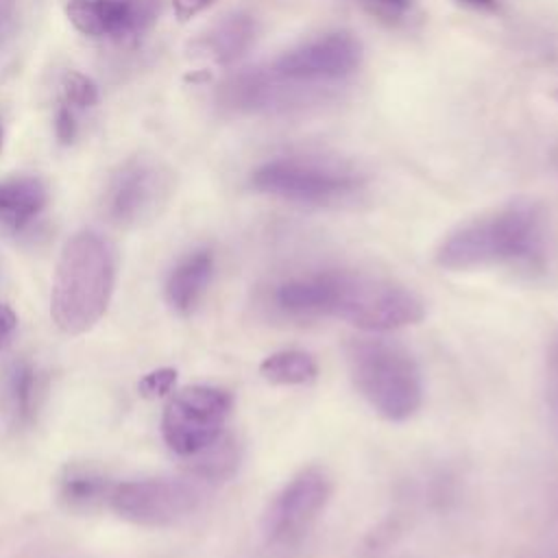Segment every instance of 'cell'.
I'll list each match as a JSON object with an SVG mask.
<instances>
[{
	"label": "cell",
	"instance_id": "19",
	"mask_svg": "<svg viewBox=\"0 0 558 558\" xmlns=\"http://www.w3.org/2000/svg\"><path fill=\"white\" fill-rule=\"evenodd\" d=\"M63 98L76 109L94 107L98 102V85L87 74L70 70L63 76Z\"/></svg>",
	"mask_w": 558,
	"mask_h": 558
},
{
	"label": "cell",
	"instance_id": "10",
	"mask_svg": "<svg viewBox=\"0 0 558 558\" xmlns=\"http://www.w3.org/2000/svg\"><path fill=\"white\" fill-rule=\"evenodd\" d=\"M172 192V177L157 161L135 157L120 166L105 192V214L118 227H137L159 214Z\"/></svg>",
	"mask_w": 558,
	"mask_h": 558
},
{
	"label": "cell",
	"instance_id": "27",
	"mask_svg": "<svg viewBox=\"0 0 558 558\" xmlns=\"http://www.w3.org/2000/svg\"><path fill=\"white\" fill-rule=\"evenodd\" d=\"M534 558H558V547L556 549H545V551L536 554Z\"/></svg>",
	"mask_w": 558,
	"mask_h": 558
},
{
	"label": "cell",
	"instance_id": "11",
	"mask_svg": "<svg viewBox=\"0 0 558 558\" xmlns=\"http://www.w3.org/2000/svg\"><path fill=\"white\" fill-rule=\"evenodd\" d=\"M159 0H68L72 26L92 39L137 41L157 20Z\"/></svg>",
	"mask_w": 558,
	"mask_h": 558
},
{
	"label": "cell",
	"instance_id": "29",
	"mask_svg": "<svg viewBox=\"0 0 558 558\" xmlns=\"http://www.w3.org/2000/svg\"><path fill=\"white\" fill-rule=\"evenodd\" d=\"M551 98H554V100H556V102H558V87H556V89H554V92H551Z\"/></svg>",
	"mask_w": 558,
	"mask_h": 558
},
{
	"label": "cell",
	"instance_id": "3",
	"mask_svg": "<svg viewBox=\"0 0 558 558\" xmlns=\"http://www.w3.org/2000/svg\"><path fill=\"white\" fill-rule=\"evenodd\" d=\"M344 357L355 390L381 418L405 423L421 410L423 371L405 347L377 333H362L347 340Z\"/></svg>",
	"mask_w": 558,
	"mask_h": 558
},
{
	"label": "cell",
	"instance_id": "20",
	"mask_svg": "<svg viewBox=\"0 0 558 558\" xmlns=\"http://www.w3.org/2000/svg\"><path fill=\"white\" fill-rule=\"evenodd\" d=\"M174 381H177V371L170 366H163L146 373L137 384V392L144 399H159L172 390Z\"/></svg>",
	"mask_w": 558,
	"mask_h": 558
},
{
	"label": "cell",
	"instance_id": "8",
	"mask_svg": "<svg viewBox=\"0 0 558 558\" xmlns=\"http://www.w3.org/2000/svg\"><path fill=\"white\" fill-rule=\"evenodd\" d=\"M233 397L216 386H185L166 405L161 434L181 458H192L225 434Z\"/></svg>",
	"mask_w": 558,
	"mask_h": 558
},
{
	"label": "cell",
	"instance_id": "9",
	"mask_svg": "<svg viewBox=\"0 0 558 558\" xmlns=\"http://www.w3.org/2000/svg\"><path fill=\"white\" fill-rule=\"evenodd\" d=\"M201 504V490L172 477H153L116 484L109 506L124 521L163 527L190 517Z\"/></svg>",
	"mask_w": 558,
	"mask_h": 558
},
{
	"label": "cell",
	"instance_id": "4",
	"mask_svg": "<svg viewBox=\"0 0 558 558\" xmlns=\"http://www.w3.org/2000/svg\"><path fill=\"white\" fill-rule=\"evenodd\" d=\"M327 318L362 333H388L425 318V301L405 283L381 275L327 268Z\"/></svg>",
	"mask_w": 558,
	"mask_h": 558
},
{
	"label": "cell",
	"instance_id": "14",
	"mask_svg": "<svg viewBox=\"0 0 558 558\" xmlns=\"http://www.w3.org/2000/svg\"><path fill=\"white\" fill-rule=\"evenodd\" d=\"M257 37V22L248 13L222 15L198 39V48L218 65H231L242 59Z\"/></svg>",
	"mask_w": 558,
	"mask_h": 558
},
{
	"label": "cell",
	"instance_id": "23",
	"mask_svg": "<svg viewBox=\"0 0 558 558\" xmlns=\"http://www.w3.org/2000/svg\"><path fill=\"white\" fill-rule=\"evenodd\" d=\"M364 4L384 17H401L408 13V9L412 7V0H364Z\"/></svg>",
	"mask_w": 558,
	"mask_h": 558
},
{
	"label": "cell",
	"instance_id": "13",
	"mask_svg": "<svg viewBox=\"0 0 558 558\" xmlns=\"http://www.w3.org/2000/svg\"><path fill=\"white\" fill-rule=\"evenodd\" d=\"M39 377L31 362H11L0 377V412L11 427H26L37 412Z\"/></svg>",
	"mask_w": 558,
	"mask_h": 558
},
{
	"label": "cell",
	"instance_id": "22",
	"mask_svg": "<svg viewBox=\"0 0 558 558\" xmlns=\"http://www.w3.org/2000/svg\"><path fill=\"white\" fill-rule=\"evenodd\" d=\"M547 392L551 408L558 412V333L551 338L547 349Z\"/></svg>",
	"mask_w": 558,
	"mask_h": 558
},
{
	"label": "cell",
	"instance_id": "2",
	"mask_svg": "<svg viewBox=\"0 0 558 558\" xmlns=\"http://www.w3.org/2000/svg\"><path fill=\"white\" fill-rule=\"evenodd\" d=\"M116 281L111 244L96 231L83 229L70 235L59 253L50 316L68 336L89 331L107 312Z\"/></svg>",
	"mask_w": 558,
	"mask_h": 558
},
{
	"label": "cell",
	"instance_id": "5",
	"mask_svg": "<svg viewBox=\"0 0 558 558\" xmlns=\"http://www.w3.org/2000/svg\"><path fill=\"white\" fill-rule=\"evenodd\" d=\"M259 194L316 209H338L355 203L366 187L364 174L331 157H277L251 172Z\"/></svg>",
	"mask_w": 558,
	"mask_h": 558
},
{
	"label": "cell",
	"instance_id": "26",
	"mask_svg": "<svg viewBox=\"0 0 558 558\" xmlns=\"http://www.w3.org/2000/svg\"><path fill=\"white\" fill-rule=\"evenodd\" d=\"M456 2H460L464 7H471L475 11H488V13L499 11V0H456Z\"/></svg>",
	"mask_w": 558,
	"mask_h": 558
},
{
	"label": "cell",
	"instance_id": "1",
	"mask_svg": "<svg viewBox=\"0 0 558 558\" xmlns=\"http://www.w3.org/2000/svg\"><path fill=\"white\" fill-rule=\"evenodd\" d=\"M551 227L547 211L532 198H512L453 227L436 246L440 268L462 272L508 268L543 277L551 266Z\"/></svg>",
	"mask_w": 558,
	"mask_h": 558
},
{
	"label": "cell",
	"instance_id": "18",
	"mask_svg": "<svg viewBox=\"0 0 558 558\" xmlns=\"http://www.w3.org/2000/svg\"><path fill=\"white\" fill-rule=\"evenodd\" d=\"M187 460H190L187 469L196 477L222 482L235 473V469L240 464V447L233 440V436L222 434L216 442H211L209 447H205L203 451L194 453Z\"/></svg>",
	"mask_w": 558,
	"mask_h": 558
},
{
	"label": "cell",
	"instance_id": "28",
	"mask_svg": "<svg viewBox=\"0 0 558 558\" xmlns=\"http://www.w3.org/2000/svg\"><path fill=\"white\" fill-rule=\"evenodd\" d=\"M2 137H4V131H2V122H0V150H2Z\"/></svg>",
	"mask_w": 558,
	"mask_h": 558
},
{
	"label": "cell",
	"instance_id": "24",
	"mask_svg": "<svg viewBox=\"0 0 558 558\" xmlns=\"http://www.w3.org/2000/svg\"><path fill=\"white\" fill-rule=\"evenodd\" d=\"M214 4H216V0H172L174 17L179 22H190L192 17H196L198 13L207 11Z\"/></svg>",
	"mask_w": 558,
	"mask_h": 558
},
{
	"label": "cell",
	"instance_id": "16",
	"mask_svg": "<svg viewBox=\"0 0 558 558\" xmlns=\"http://www.w3.org/2000/svg\"><path fill=\"white\" fill-rule=\"evenodd\" d=\"M116 484L102 473L85 466H68L59 477V501L72 512H89L109 504Z\"/></svg>",
	"mask_w": 558,
	"mask_h": 558
},
{
	"label": "cell",
	"instance_id": "17",
	"mask_svg": "<svg viewBox=\"0 0 558 558\" xmlns=\"http://www.w3.org/2000/svg\"><path fill=\"white\" fill-rule=\"evenodd\" d=\"M259 375L272 386H307L318 377V362L303 349H279L259 362Z\"/></svg>",
	"mask_w": 558,
	"mask_h": 558
},
{
	"label": "cell",
	"instance_id": "25",
	"mask_svg": "<svg viewBox=\"0 0 558 558\" xmlns=\"http://www.w3.org/2000/svg\"><path fill=\"white\" fill-rule=\"evenodd\" d=\"M17 327V316L15 312L0 301V349H4L9 344V340L13 338Z\"/></svg>",
	"mask_w": 558,
	"mask_h": 558
},
{
	"label": "cell",
	"instance_id": "15",
	"mask_svg": "<svg viewBox=\"0 0 558 558\" xmlns=\"http://www.w3.org/2000/svg\"><path fill=\"white\" fill-rule=\"evenodd\" d=\"M48 205V187L39 177L0 181V225L9 231L26 229Z\"/></svg>",
	"mask_w": 558,
	"mask_h": 558
},
{
	"label": "cell",
	"instance_id": "7",
	"mask_svg": "<svg viewBox=\"0 0 558 558\" xmlns=\"http://www.w3.org/2000/svg\"><path fill=\"white\" fill-rule=\"evenodd\" d=\"M333 495V480L320 464L299 469L268 501L262 514L264 541L272 547H292L310 532Z\"/></svg>",
	"mask_w": 558,
	"mask_h": 558
},
{
	"label": "cell",
	"instance_id": "21",
	"mask_svg": "<svg viewBox=\"0 0 558 558\" xmlns=\"http://www.w3.org/2000/svg\"><path fill=\"white\" fill-rule=\"evenodd\" d=\"M76 118H74V111H72V107L63 100L61 105H59V109H57V116H54V135H57V140H59V144H63V146H68V144H72L74 142V137H76Z\"/></svg>",
	"mask_w": 558,
	"mask_h": 558
},
{
	"label": "cell",
	"instance_id": "12",
	"mask_svg": "<svg viewBox=\"0 0 558 558\" xmlns=\"http://www.w3.org/2000/svg\"><path fill=\"white\" fill-rule=\"evenodd\" d=\"M214 277V253L209 248H196L187 253L179 264L170 270L166 281V301L168 305L187 316L196 310L207 286Z\"/></svg>",
	"mask_w": 558,
	"mask_h": 558
},
{
	"label": "cell",
	"instance_id": "6",
	"mask_svg": "<svg viewBox=\"0 0 558 558\" xmlns=\"http://www.w3.org/2000/svg\"><path fill=\"white\" fill-rule=\"evenodd\" d=\"M362 63V44L347 31H331L301 41L266 68L283 83L307 94L327 89L357 72Z\"/></svg>",
	"mask_w": 558,
	"mask_h": 558
}]
</instances>
